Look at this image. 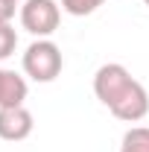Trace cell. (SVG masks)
Here are the masks:
<instances>
[{
  "label": "cell",
  "instance_id": "2",
  "mask_svg": "<svg viewBox=\"0 0 149 152\" xmlns=\"http://www.w3.org/2000/svg\"><path fill=\"white\" fill-rule=\"evenodd\" d=\"M134 82H137V79H134L123 64L108 61V64H102V67L93 73V94H96V99L111 111L114 105H117V102L131 91Z\"/></svg>",
  "mask_w": 149,
  "mask_h": 152
},
{
  "label": "cell",
  "instance_id": "9",
  "mask_svg": "<svg viewBox=\"0 0 149 152\" xmlns=\"http://www.w3.org/2000/svg\"><path fill=\"white\" fill-rule=\"evenodd\" d=\"M15 47H18V32H15V26H12V23H0V61L12 56Z\"/></svg>",
  "mask_w": 149,
  "mask_h": 152
},
{
  "label": "cell",
  "instance_id": "1",
  "mask_svg": "<svg viewBox=\"0 0 149 152\" xmlns=\"http://www.w3.org/2000/svg\"><path fill=\"white\" fill-rule=\"evenodd\" d=\"M64 67V58L58 44H53L50 38H38L26 47L23 53V73L35 82H53Z\"/></svg>",
  "mask_w": 149,
  "mask_h": 152
},
{
  "label": "cell",
  "instance_id": "7",
  "mask_svg": "<svg viewBox=\"0 0 149 152\" xmlns=\"http://www.w3.org/2000/svg\"><path fill=\"white\" fill-rule=\"evenodd\" d=\"M120 152H149V129L146 126H131L123 134Z\"/></svg>",
  "mask_w": 149,
  "mask_h": 152
},
{
  "label": "cell",
  "instance_id": "8",
  "mask_svg": "<svg viewBox=\"0 0 149 152\" xmlns=\"http://www.w3.org/2000/svg\"><path fill=\"white\" fill-rule=\"evenodd\" d=\"M102 3H105V0H58L61 12H67V15H73V18H85V15H93V12H96Z\"/></svg>",
  "mask_w": 149,
  "mask_h": 152
},
{
  "label": "cell",
  "instance_id": "11",
  "mask_svg": "<svg viewBox=\"0 0 149 152\" xmlns=\"http://www.w3.org/2000/svg\"><path fill=\"white\" fill-rule=\"evenodd\" d=\"M143 3H146V6H149V0H143Z\"/></svg>",
  "mask_w": 149,
  "mask_h": 152
},
{
  "label": "cell",
  "instance_id": "10",
  "mask_svg": "<svg viewBox=\"0 0 149 152\" xmlns=\"http://www.w3.org/2000/svg\"><path fill=\"white\" fill-rule=\"evenodd\" d=\"M18 9V0H0V23H12Z\"/></svg>",
  "mask_w": 149,
  "mask_h": 152
},
{
  "label": "cell",
  "instance_id": "4",
  "mask_svg": "<svg viewBox=\"0 0 149 152\" xmlns=\"http://www.w3.org/2000/svg\"><path fill=\"white\" fill-rule=\"evenodd\" d=\"M35 129V120L26 105L0 108V137L3 140H26Z\"/></svg>",
  "mask_w": 149,
  "mask_h": 152
},
{
  "label": "cell",
  "instance_id": "5",
  "mask_svg": "<svg viewBox=\"0 0 149 152\" xmlns=\"http://www.w3.org/2000/svg\"><path fill=\"white\" fill-rule=\"evenodd\" d=\"M111 114L117 117V120H126V123L143 120V117L149 114V94H146V88H143L140 82H134L131 91L111 108Z\"/></svg>",
  "mask_w": 149,
  "mask_h": 152
},
{
  "label": "cell",
  "instance_id": "6",
  "mask_svg": "<svg viewBox=\"0 0 149 152\" xmlns=\"http://www.w3.org/2000/svg\"><path fill=\"white\" fill-rule=\"evenodd\" d=\"M26 79L15 70H3L0 67V108H12V105H23L26 99Z\"/></svg>",
  "mask_w": 149,
  "mask_h": 152
},
{
  "label": "cell",
  "instance_id": "3",
  "mask_svg": "<svg viewBox=\"0 0 149 152\" xmlns=\"http://www.w3.org/2000/svg\"><path fill=\"white\" fill-rule=\"evenodd\" d=\"M61 6L56 0H23L20 6V26L35 38H50L58 29Z\"/></svg>",
  "mask_w": 149,
  "mask_h": 152
},
{
  "label": "cell",
  "instance_id": "12",
  "mask_svg": "<svg viewBox=\"0 0 149 152\" xmlns=\"http://www.w3.org/2000/svg\"><path fill=\"white\" fill-rule=\"evenodd\" d=\"M18 3H20V0H18Z\"/></svg>",
  "mask_w": 149,
  "mask_h": 152
}]
</instances>
